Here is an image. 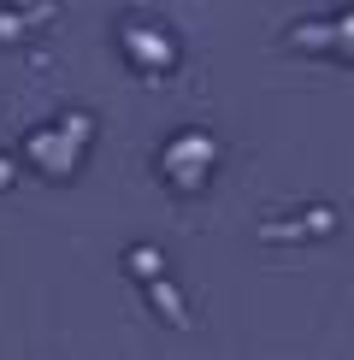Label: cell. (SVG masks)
Here are the masks:
<instances>
[{"label": "cell", "mask_w": 354, "mask_h": 360, "mask_svg": "<svg viewBox=\"0 0 354 360\" xmlns=\"http://www.w3.org/2000/svg\"><path fill=\"white\" fill-rule=\"evenodd\" d=\"M88 112H65V118H48L41 130H29L24 136V166L36 177H48V184H71L88 154Z\"/></svg>", "instance_id": "cell-1"}, {"label": "cell", "mask_w": 354, "mask_h": 360, "mask_svg": "<svg viewBox=\"0 0 354 360\" xmlns=\"http://www.w3.org/2000/svg\"><path fill=\"white\" fill-rule=\"evenodd\" d=\"M154 172H159V184H166L177 201H195V195L213 189V172H218V136H206V130H177V136L159 148Z\"/></svg>", "instance_id": "cell-2"}, {"label": "cell", "mask_w": 354, "mask_h": 360, "mask_svg": "<svg viewBox=\"0 0 354 360\" xmlns=\"http://www.w3.org/2000/svg\"><path fill=\"white\" fill-rule=\"evenodd\" d=\"M118 53H124V65L136 71V77H148V83L171 77L177 59H183L177 36L159 18H124V24H118Z\"/></svg>", "instance_id": "cell-3"}, {"label": "cell", "mask_w": 354, "mask_h": 360, "mask_svg": "<svg viewBox=\"0 0 354 360\" xmlns=\"http://www.w3.org/2000/svg\"><path fill=\"white\" fill-rule=\"evenodd\" d=\"M289 48L324 53V59H348V65H354V12H343V18H324V24H295Z\"/></svg>", "instance_id": "cell-4"}]
</instances>
